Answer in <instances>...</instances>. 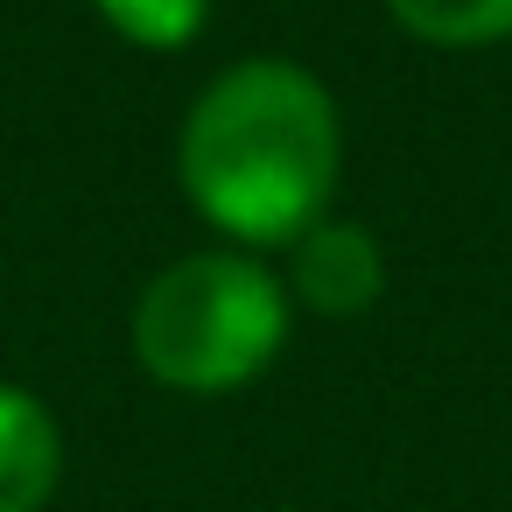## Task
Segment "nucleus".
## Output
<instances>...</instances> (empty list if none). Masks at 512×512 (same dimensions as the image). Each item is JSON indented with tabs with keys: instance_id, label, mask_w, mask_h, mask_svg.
<instances>
[{
	"instance_id": "obj_1",
	"label": "nucleus",
	"mask_w": 512,
	"mask_h": 512,
	"mask_svg": "<svg viewBox=\"0 0 512 512\" xmlns=\"http://www.w3.org/2000/svg\"><path fill=\"white\" fill-rule=\"evenodd\" d=\"M344 169V120L316 71L246 57L218 71L176 134V183L239 246H295L330 218Z\"/></svg>"
},
{
	"instance_id": "obj_2",
	"label": "nucleus",
	"mask_w": 512,
	"mask_h": 512,
	"mask_svg": "<svg viewBox=\"0 0 512 512\" xmlns=\"http://www.w3.org/2000/svg\"><path fill=\"white\" fill-rule=\"evenodd\" d=\"M288 288L253 253H190L134 302V358L176 393H232L274 365Z\"/></svg>"
},
{
	"instance_id": "obj_3",
	"label": "nucleus",
	"mask_w": 512,
	"mask_h": 512,
	"mask_svg": "<svg viewBox=\"0 0 512 512\" xmlns=\"http://www.w3.org/2000/svg\"><path fill=\"white\" fill-rule=\"evenodd\" d=\"M288 288L316 316H365L386 288V253L358 218H316L288 246Z\"/></svg>"
},
{
	"instance_id": "obj_4",
	"label": "nucleus",
	"mask_w": 512,
	"mask_h": 512,
	"mask_svg": "<svg viewBox=\"0 0 512 512\" xmlns=\"http://www.w3.org/2000/svg\"><path fill=\"white\" fill-rule=\"evenodd\" d=\"M57 477H64L57 414L22 386H0V512H43Z\"/></svg>"
},
{
	"instance_id": "obj_5",
	"label": "nucleus",
	"mask_w": 512,
	"mask_h": 512,
	"mask_svg": "<svg viewBox=\"0 0 512 512\" xmlns=\"http://www.w3.org/2000/svg\"><path fill=\"white\" fill-rule=\"evenodd\" d=\"M386 15L428 50H491L512 43V0H386Z\"/></svg>"
},
{
	"instance_id": "obj_6",
	"label": "nucleus",
	"mask_w": 512,
	"mask_h": 512,
	"mask_svg": "<svg viewBox=\"0 0 512 512\" xmlns=\"http://www.w3.org/2000/svg\"><path fill=\"white\" fill-rule=\"evenodd\" d=\"M92 8L106 15L113 36H127L134 50H155V57L197 43L211 22V0H92Z\"/></svg>"
}]
</instances>
